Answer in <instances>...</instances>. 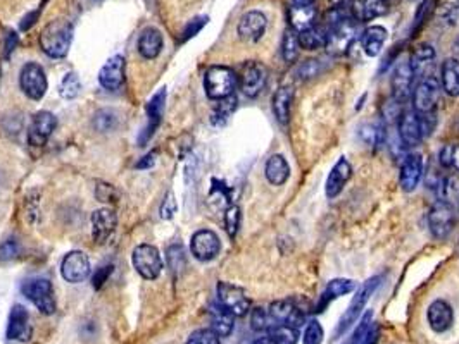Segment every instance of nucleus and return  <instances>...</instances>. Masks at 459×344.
Returning a JSON list of instances; mask_svg holds the SVG:
<instances>
[{
	"mask_svg": "<svg viewBox=\"0 0 459 344\" xmlns=\"http://www.w3.org/2000/svg\"><path fill=\"white\" fill-rule=\"evenodd\" d=\"M437 126V115L435 112H428V114H420L413 108V110H404L397 119V131L399 140H401L402 147L414 148L421 143L427 136L434 133Z\"/></svg>",
	"mask_w": 459,
	"mask_h": 344,
	"instance_id": "f257e3e1",
	"label": "nucleus"
},
{
	"mask_svg": "<svg viewBox=\"0 0 459 344\" xmlns=\"http://www.w3.org/2000/svg\"><path fill=\"white\" fill-rule=\"evenodd\" d=\"M71 42H73V24L66 20L50 21L40 35V47L52 59L66 57Z\"/></svg>",
	"mask_w": 459,
	"mask_h": 344,
	"instance_id": "f03ea898",
	"label": "nucleus"
},
{
	"mask_svg": "<svg viewBox=\"0 0 459 344\" xmlns=\"http://www.w3.org/2000/svg\"><path fill=\"white\" fill-rule=\"evenodd\" d=\"M382 280H383V275H373V278H369L366 282L359 287V291L356 293V296L352 298L350 305L347 306L344 315H342L341 320H338L337 331H335V338H342V336H344L345 332L352 327L354 322H356L361 315H363V310L366 308L369 298H371L373 293L378 289V286L382 284Z\"/></svg>",
	"mask_w": 459,
	"mask_h": 344,
	"instance_id": "7ed1b4c3",
	"label": "nucleus"
},
{
	"mask_svg": "<svg viewBox=\"0 0 459 344\" xmlns=\"http://www.w3.org/2000/svg\"><path fill=\"white\" fill-rule=\"evenodd\" d=\"M238 78L233 69L226 66H211L204 74V88L211 100H225L235 93Z\"/></svg>",
	"mask_w": 459,
	"mask_h": 344,
	"instance_id": "20e7f679",
	"label": "nucleus"
},
{
	"mask_svg": "<svg viewBox=\"0 0 459 344\" xmlns=\"http://www.w3.org/2000/svg\"><path fill=\"white\" fill-rule=\"evenodd\" d=\"M357 36V21L352 16L335 22L327 28V42L324 48L330 55H344L352 47Z\"/></svg>",
	"mask_w": 459,
	"mask_h": 344,
	"instance_id": "39448f33",
	"label": "nucleus"
},
{
	"mask_svg": "<svg viewBox=\"0 0 459 344\" xmlns=\"http://www.w3.org/2000/svg\"><path fill=\"white\" fill-rule=\"evenodd\" d=\"M21 291L43 315H52L55 312L54 287H52V282L48 279L32 278L25 280Z\"/></svg>",
	"mask_w": 459,
	"mask_h": 344,
	"instance_id": "423d86ee",
	"label": "nucleus"
},
{
	"mask_svg": "<svg viewBox=\"0 0 459 344\" xmlns=\"http://www.w3.org/2000/svg\"><path fill=\"white\" fill-rule=\"evenodd\" d=\"M440 92H442V86H440V81L435 76H430V74L421 76V80L413 88L411 96L414 110L420 112V114L435 112L437 103L440 100Z\"/></svg>",
	"mask_w": 459,
	"mask_h": 344,
	"instance_id": "0eeeda50",
	"label": "nucleus"
},
{
	"mask_svg": "<svg viewBox=\"0 0 459 344\" xmlns=\"http://www.w3.org/2000/svg\"><path fill=\"white\" fill-rule=\"evenodd\" d=\"M428 227L432 236L437 239H446L456 227V210L453 203L444 200H437L428 214Z\"/></svg>",
	"mask_w": 459,
	"mask_h": 344,
	"instance_id": "6e6552de",
	"label": "nucleus"
},
{
	"mask_svg": "<svg viewBox=\"0 0 459 344\" xmlns=\"http://www.w3.org/2000/svg\"><path fill=\"white\" fill-rule=\"evenodd\" d=\"M216 293H218V303L226 308L231 315L235 317H245L251 312V300L247 298L245 291L242 287L235 286V284L218 282L216 286Z\"/></svg>",
	"mask_w": 459,
	"mask_h": 344,
	"instance_id": "1a4fd4ad",
	"label": "nucleus"
},
{
	"mask_svg": "<svg viewBox=\"0 0 459 344\" xmlns=\"http://www.w3.org/2000/svg\"><path fill=\"white\" fill-rule=\"evenodd\" d=\"M237 78L242 93L249 99H256L268 83V69L261 62L247 61L240 67V73H238Z\"/></svg>",
	"mask_w": 459,
	"mask_h": 344,
	"instance_id": "9d476101",
	"label": "nucleus"
},
{
	"mask_svg": "<svg viewBox=\"0 0 459 344\" xmlns=\"http://www.w3.org/2000/svg\"><path fill=\"white\" fill-rule=\"evenodd\" d=\"M133 267L144 279H158L163 272V258L159 250L152 245H138L133 250Z\"/></svg>",
	"mask_w": 459,
	"mask_h": 344,
	"instance_id": "9b49d317",
	"label": "nucleus"
},
{
	"mask_svg": "<svg viewBox=\"0 0 459 344\" xmlns=\"http://www.w3.org/2000/svg\"><path fill=\"white\" fill-rule=\"evenodd\" d=\"M20 83L26 96H29L32 100H42L47 92L46 71H43L42 66L35 64V62H28L21 69Z\"/></svg>",
	"mask_w": 459,
	"mask_h": 344,
	"instance_id": "f8f14e48",
	"label": "nucleus"
},
{
	"mask_svg": "<svg viewBox=\"0 0 459 344\" xmlns=\"http://www.w3.org/2000/svg\"><path fill=\"white\" fill-rule=\"evenodd\" d=\"M425 164L420 153H409L404 157L399 172V186L404 193H413L423 178Z\"/></svg>",
	"mask_w": 459,
	"mask_h": 344,
	"instance_id": "ddd939ff",
	"label": "nucleus"
},
{
	"mask_svg": "<svg viewBox=\"0 0 459 344\" xmlns=\"http://www.w3.org/2000/svg\"><path fill=\"white\" fill-rule=\"evenodd\" d=\"M192 255L200 261L214 260L221 252V241H219L218 234L211 229H200L192 236Z\"/></svg>",
	"mask_w": 459,
	"mask_h": 344,
	"instance_id": "4468645a",
	"label": "nucleus"
},
{
	"mask_svg": "<svg viewBox=\"0 0 459 344\" xmlns=\"http://www.w3.org/2000/svg\"><path fill=\"white\" fill-rule=\"evenodd\" d=\"M164 103H166V88H161L147 103L149 122L140 133V136H138V145H140V147H145V145L151 141V138L154 136V133L158 131L159 126H161Z\"/></svg>",
	"mask_w": 459,
	"mask_h": 344,
	"instance_id": "2eb2a0df",
	"label": "nucleus"
},
{
	"mask_svg": "<svg viewBox=\"0 0 459 344\" xmlns=\"http://www.w3.org/2000/svg\"><path fill=\"white\" fill-rule=\"evenodd\" d=\"M427 322L437 334H444L449 331L454 324V310L451 303L442 300V298L432 301L427 310Z\"/></svg>",
	"mask_w": 459,
	"mask_h": 344,
	"instance_id": "dca6fc26",
	"label": "nucleus"
},
{
	"mask_svg": "<svg viewBox=\"0 0 459 344\" xmlns=\"http://www.w3.org/2000/svg\"><path fill=\"white\" fill-rule=\"evenodd\" d=\"M33 329L29 324V313L23 305H14L9 313V324H7V339L11 341L26 343L32 339Z\"/></svg>",
	"mask_w": 459,
	"mask_h": 344,
	"instance_id": "f3484780",
	"label": "nucleus"
},
{
	"mask_svg": "<svg viewBox=\"0 0 459 344\" xmlns=\"http://www.w3.org/2000/svg\"><path fill=\"white\" fill-rule=\"evenodd\" d=\"M268 17L264 16L261 10H249L240 17L237 26V33L244 42H257L263 38L264 31H266Z\"/></svg>",
	"mask_w": 459,
	"mask_h": 344,
	"instance_id": "a211bd4d",
	"label": "nucleus"
},
{
	"mask_svg": "<svg viewBox=\"0 0 459 344\" xmlns=\"http://www.w3.org/2000/svg\"><path fill=\"white\" fill-rule=\"evenodd\" d=\"M268 313H270L271 320H273L275 325L285 324L299 329L302 325V322H304V313H302V310L299 308L296 303L290 300L273 301L270 306H268Z\"/></svg>",
	"mask_w": 459,
	"mask_h": 344,
	"instance_id": "6ab92c4d",
	"label": "nucleus"
},
{
	"mask_svg": "<svg viewBox=\"0 0 459 344\" xmlns=\"http://www.w3.org/2000/svg\"><path fill=\"white\" fill-rule=\"evenodd\" d=\"M55 117L48 110L36 112L32 119V124L28 129V141L32 147H43L47 143L48 136L55 129Z\"/></svg>",
	"mask_w": 459,
	"mask_h": 344,
	"instance_id": "aec40b11",
	"label": "nucleus"
},
{
	"mask_svg": "<svg viewBox=\"0 0 459 344\" xmlns=\"http://www.w3.org/2000/svg\"><path fill=\"white\" fill-rule=\"evenodd\" d=\"M414 71L409 62H402L395 67L392 74V99L399 103H406V100L413 95Z\"/></svg>",
	"mask_w": 459,
	"mask_h": 344,
	"instance_id": "412c9836",
	"label": "nucleus"
},
{
	"mask_svg": "<svg viewBox=\"0 0 459 344\" xmlns=\"http://www.w3.org/2000/svg\"><path fill=\"white\" fill-rule=\"evenodd\" d=\"M61 274L68 282H81L90 274V260L83 252H71L62 260Z\"/></svg>",
	"mask_w": 459,
	"mask_h": 344,
	"instance_id": "4be33fe9",
	"label": "nucleus"
},
{
	"mask_svg": "<svg viewBox=\"0 0 459 344\" xmlns=\"http://www.w3.org/2000/svg\"><path fill=\"white\" fill-rule=\"evenodd\" d=\"M118 215L111 208H99L92 214V236L97 245H104L116 231Z\"/></svg>",
	"mask_w": 459,
	"mask_h": 344,
	"instance_id": "5701e85b",
	"label": "nucleus"
},
{
	"mask_svg": "<svg viewBox=\"0 0 459 344\" xmlns=\"http://www.w3.org/2000/svg\"><path fill=\"white\" fill-rule=\"evenodd\" d=\"M390 7V0H350L349 9L357 22H368L382 17Z\"/></svg>",
	"mask_w": 459,
	"mask_h": 344,
	"instance_id": "b1692460",
	"label": "nucleus"
},
{
	"mask_svg": "<svg viewBox=\"0 0 459 344\" xmlns=\"http://www.w3.org/2000/svg\"><path fill=\"white\" fill-rule=\"evenodd\" d=\"M352 175V166L345 157H341L334 167H331L330 174L327 178V185H324V193L328 198H335L342 193L345 188L347 181Z\"/></svg>",
	"mask_w": 459,
	"mask_h": 344,
	"instance_id": "393cba45",
	"label": "nucleus"
},
{
	"mask_svg": "<svg viewBox=\"0 0 459 344\" xmlns=\"http://www.w3.org/2000/svg\"><path fill=\"white\" fill-rule=\"evenodd\" d=\"M125 81V57L114 55L99 73V83L106 89H118Z\"/></svg>",
	"mask_w": 459,
	"mask_h": 344,
	"instance_id": "a878e982",
	"label": "nucleus"
},
{
	"mask_svg": "<svg viewBox=\"0 0 459 344\" xmlns=\"http://www.w3.org/2000/svg\"><path fill=\"white\" fill-rule=\"evenodd\" d=\"M316 17H318V10H316L315 3H294L289 10V21L290 28L296 29L297 33L306 31V29L313 28L316 24Z\"/></svg>",
	"mask_w": 459,
	"mask_h": 344,
	"instance_id": "bb28decb",
	"label": "nucleus"
},
{
	"mask_svg": "<svg viewBox=\"0 0 459 344\" xmlns=\"http://www.w3.org/2000/svg\"><path fill=\"white\" fill-rule=\"evenodd\" d=\"M356 289V282H354L352 279H331L330 282L327 284V287H324L323 294L320 296V301L318 305H316L315 312L320 313V312H324V308H327V305L330 301L337 300V298L341 296H345V294L352 293V291Z\"/></svg>",
	"mask_w": 459,
	"mask_h": 344,
	"instance_id": "cd10ccee",
	"label": "nucleus"
},
{
	"mask_svg": "<svg viewBox=\"0 0 459 344\" xmlns=\"http://www.w3.org/2000/svg\"><path fill=\"white\" fill-rule=\"evenodd\" d=\"M292 102H294V88H290V86H282V88L276 89L273 100H271V108H273L276 121H278L282 126L289 124Z\"/></svg>",
	"mask_w": 459,
	"mask_h": 344,
	"instance_id": "c85d7f7f",
	"label": "nucleus"
},
{
	"mask_svg": "<svg viewBox=\"0 0 459 344\" xmlns=\"http://www.w3.org/2000/svg\"><path fill=\"white\" fill-rule=\"evenodd\" d=\"M264 174H266V179L273 186L285 185L290 178V166L285 157L280 155V153L271 155L268 159L266 166H264Z\"/></svg>",
	"mask_w": 459,
	"mask_h": 344,
	"instance_id": "c756f323",
	"label": "nucleus"
},
{
	"mask_svg": "<svg viewBox=\"0 0 459 344\" xmlns=\"http://www.w3.org/2000/svg\"><path fill=\"white\" fill-rule=\"evenodd\" d=\"M387 42V29L383 26H369L363 31L361 36V45L363 52L368 57H376L382 52L383 45Z\"/></svg>",
	"mask_w": 459,
	"mask_h": 344,
	"instance_id": "7c9ffc66",
	"label": "nucleus"
},
{
	"mask_svg": "<svg viewBox=\"0 0 459 344\" xmlns=\"http://www.w3.org/2000/svg\"><path fill=\"white\" fill-rule=\"evenodd\" d=\"M163 50V35L159 29L147 28L138 38V52L144 59H156Z\"/></svg>",
	"mask_w": 459,
	"mask_h": 344,
	"instance_id": "2f4dec72",
	"label": "nucleus"
},
{
	"mask_svg": "<svg viewBox=\"0 0 459 344\" xmlns=\"http://www.w3.org/2000/svg\"><path fill=\"white\" fill-rule=\"evenodd\" d=\"M440 86L449 96H459V61L446 59L440 67Z\"/></svg>",
	"mask_w": 459,
	"mask_h": 344,
	"instance_id": "473e14b6",
	"label": "nucleus"
},
{
	"mask_svg": "<svg viewBox=\"0 0 459 344\" xmlns=\"http://www.w3.org/2000/svg\"><path fill=\"white\" fill-rule=\"evenodd\" d=\"M211 329L219 336V338H228L233 331L235 315H231L226 308L221 305H212L211 306Z\"/></svg>",
	"mask_w": 459,
	"mask_h": 344,
	"instance_id": "72a5a7b5",
	"label": "nucleus"
},
{
	"mask_svg": "<svg viewBox=\"0 0 459 344\" xmlns=\"http://www.w3.org/2000/svg\"><path fill=\"white\" fill-rule=\"evenodd\" d=\"M434 59H435L434 45L430 43L418 45V47L413 50L411 59H409V64L413 67L414 76H421V74H425L427 67H430L432 62H434Z\"/></svg>",
	"mask_w": 459,
	"mask_h": 344,
	"instance_id": "f704fd0d",
	"label": "nucleus"
},
{
	"mask_svg": "<svg viewBox=\"0 0 459 344\" xmlns=\"http://www.w3.org/2000/svg\"><path fill=\"white\" fill-rule=\"evenodd\" d=\"M324 42H327V28L324 26L315 24L313 28L299 33V43H301V48H306V50H318V48L324 47Z\"/></svg>",
	"mask_w": 459,
	"mask_h": 344,
	"instance_id": "c9c22d12",
	"label": "nucleus"
},
{
	"mask_svg": "<svg viewBox=\"0 0 459 344\" xmlns=\"http://www.w3.org/2000/svg\"><path fill=\"white\" fill-rule=\"evenodd\" d=\"M435 16L444 26L456 24L459 20V0H437Z\"/></svg>",
	"mask_w": 459,
	"mask_h": 344,
	"instance_id": "e433bc0d",
	"label": "nucleus"
},
{
	"mask_svg": "<svg viewBox=\"0 0 459 344\" xmlns=\"http://www.w3.org/2000/svg\"><path fill=\"white\" fill-rule=\"evenodd\" d=\"M301 52V43H299V33L296 29L287 28L282 38V57L287 64H292L299 57Z\"/></svg>",
	"mask_w": 459,
	"mask_h": 344,
	"instance_id": "4c0bfd02",
	"label": "nucleus"
},
{
	"mask_svg": "<svg viewBox=\"0 0 459 344\" xmlns=\"http://www.w3.org/2000/svg\"><path fill=\"white\" fill-rule=\"evenodd\" d=\"M359 138L363 143H366L371 148H380L385 141V131L382 124H375V122H366L359 128Z\"/></svg>",
	"mask_w": 459,
	"mask_h": 344,
	"instance_id": "58836bf2",
	"label": "nucleus"
},
{
	"mask_svg": "<svg viewBox=\"0 0 459 344\" xmlns=\"http://www.w3.org/2000/svg\"><path fill=\"white\" fill-rule=\"evenodd\" d=\"M218 102L219 103L216 106L214 112H212V115H211V121H212V124L221 126L228 121V117L233 114L235 108H237V99H235V95H231L225 100H218Z\"/></svg>",
	"mask_w": 459,
	"mask_h": 344,
	"instance_id": "ea45409f",
	"label": "nucleus"
},
{
	"mask_svg": "<svg viewBox=\"0 0 459 344\" xmlns=\"http://www.w3.org/2000/svg\"><path fill=\"white\" fill-rule=\"evenodd\" d=\"M81 89V83L80 78L76 76L74 73H68L64 78H62L61 85H59V93H61L62 99L66 100H73L80 95Z\"/></svg>",
	"mask_w": 459,
	"mask_h": 344,
	"instance_id": "a19ab883",
	"label": "nucleus"
},
{
	"mask_svg": "<svg viewBox=\"0 0 459 344\" xmlns=\"http://www.w3.org/2000/svg\"><path fill=\"white\" fill-rule=\"evenodd\" d=\"M439 164L444 169H454L459 172V143L446 145L439 153Z\"/></svg>",
	"mask_w": 459,
	"mask_h": 344,
	"instance_id": "79ce46f5",
	"label": "nucleus"
},
{
	"mask_svg": "<svg viewBox=\"0 0 459 344\" xmlns=\"http://www.w3.org/2000/svg\"><path fill=\"white\" fill-rule=\"evenodd\" d=\"M268 334H271L280 344H297L299 341V329L292 325L280 324L275 325Z\"/></svg>",
	"mask_w": 459,
	"mask_h": 344,
	"instance_id": "37998d69",
	"label": "nucleus"
},
{
	"mask_svg": "<svg viewBox=\"0 0 459 344\" xmlns=\"http://www.w3.org/2000/svg\"><path fill=\"white\" fill-rule=\"evenodd\" d=\"M251 327L257 332H270L275 327L270 313L264 308H254L251 313Z\"/></svg>",
	"mask_w": 459,
	"mask_h": 344,
	"instance_id": "c03bdc74",
	"label": "nucleus"
},
{
	"mask_svg": "<svg viewBox=\"0 0 459 344\" xmlns=\"http://www.w3.org/2000/svg\"><path fill=\"white\" fill-rule=\"evenodd\" d=\"M116 124H118V119H116V114L113 110H99L93 115V128L99 131V133L113 131Z\"/></svg>",
	"mask_w": 459,
	"mask_h": 344,
	"instance_id": "a18cd8bd",
	"label": "nucleus"
},
{
	"mask_svg": "<svg viewBox=\"0 0 459 344\" xmlns=\"http://www.w3.org/2000/svg\"><path fill=\"white\" fill-rule=\"evenodd\" d=\"M322 73H323V62L316 61V59L304 61L301 66L297 67V78L302 81L313 80V78L320 76Z\"/></svg>",
	"mask_w": 459,
	"mask_h": 344,
	"instance_id": "49530a36",
	"label": "nucleus"
},
{
	"mask_svg": "<svg viewBox=\"0 0 459 344\" xmlns=\"http://www.w3.org/2000/svg\"><path fill=\"white\" fill-rule=\"evenodd\" d=\"M240 220H242L240 208H238L237 205H230L225 212V229L231 239L238 234V229H240Z\"/></svg>",
	"mask_w": 459,
	"mask_h": 344,
	"instance_id": "de8ad7c7",
	"label": "nucleus"
},
{
	"mask_svg": "<svg viewBox=\"0 0 459 344\" xmlns=\"http://www.w3.org/2000/svg\"><path fill=\"white\" fill-rule=\"evenodd\" d=\"M166 260H167V265H170V268L173 272H178V271H181V268H185L184 246L181 245L170 246V248H167V253H166Z\"/></svg>",
	"mask_w": 459,
	"mask_h": 344,
	"instance_id": "09e8293b",
	"label": "nucleus"
},
{
	"mask_svg": "<svg viewBox=\"0 0 459 344\" xmlns=\"http://www.w3.org/2000/svg\"><path fill=\"white\" fill-rule=\"evenodd\" d=\"M185 344H221V341L212 329H199L190 334Z\"/></svg>",
	"mask_w": 459,
	"mask_h": 344,
	"instance_id": "8fccbe9b",
	"label": "nucleus"
},
{
	"mask_svg": "<svg viewBox=\"0 0 459 344\" xmlns=\"http://www.w3.org/2000/svg\"><path fill=\"white\" fill-rule=\"evenodd\" d=\"M324 338V331L322 324L318 320H311L304 331V338H302V344H322Z\"/></svg>",
	"mask_w": 459,
	"mask_h": 344,
	"instance_id": "3c124183",
	"label": "nucleus"
},
{
	"mask_svg": "<svg viewBox=\"0 0 459 344\" xmlns=\"http://www.w3.org/2000/svg\"><path fill=\"white\" fill-rule=\"evenodd\" d=\"M95 196L99 198V201H111V203H116L119 200L118 189L111 185H104V182H99V186L95 188Z\"/></svg>",
	"mask_w": 459,
	"mask_h": 344,
	"instance_id": "603ef678",
	"label": "nucleus"
},
{
	"mask_svg": "<svg viewBox=\"0 0 459 344\" xmlns=\"http://www.w3.org/2000/svg\"><path fill=\"white\" fill-rule=\"evenodd\" d=\"M20 255V245L16 239H7V241L0 243V261L13 260Z\"/></svg>",
	"mask_w": 459,
	"mask_h": 344,
	"instance_id": "864d4df0",
	"label": "nucleus"
},
{
	"mask_svg": "<svg viewBox=\"0 0 459 344\" xmlns=\"http://www.w3.org/2000/svg\"><path fill=\"white\" fill-rule=\"evenodd\" d=\"M206 24H207V17L206 16L196 17V20L190 21L189 24L185 26L184 33H181V42H186V40H190L192 36H196L197 33H199L200 29H203Z\"/></svg>",
	"mask_w": 459,
	"mask_h": 344,
	"instance_id": "5fc2aeb1",
	"label": "nucleus"
},
{
	"mask_svg": "<svg viewBox=\"0 0 459 344\" xmlns=\"http://www.w3.org/2000/svg\"><path fill=\"white\" fill-rule=\"evenodd\" d=\"M113 268H114L113 265H102V267L97 268L95 274H93V278H92L93 289H100V287L107 282L109 275L113 274Z\"/></svg>",
	"mask_w": 459,
	"mask_h": 344,
	"instance_id": "6e6d98bb",
	"label": "nucleus"
},
{
	"mask_svg": "<svg viewBox=\"0 0 459 344\" xmlns=\"http://www.w3.org/2000/svg\"><path fill=\"white\" fill-rule=\"evenodd\" d=\"M380 325L378 322H371L369 324V327L366 329V332L363 334V338H361L359 344H378L380 341Z\"/></svg>",
	"mask_w": 459,
	"mask_h": 344,
	"instance_id": "4d7b16f0",
	"label": "nucleus"
},
{
	"mask_svg": "<svg viewBox=\"0 0 459 344\" xmlns=\"http://www.w3.org/2000/svg\"><path fill=\"white\" fill-rule=\"evenodd\" d=\"M174 212H177V201H174V194L170 192L166 194V198H164L161 205V217L163 219L170 220L171 217L174 215Z\"/></svg>",
	"mask_w": 459,
	"mask_h": 344,
	"instance_id": "13d9d810",
	"label": "nucleus"
},
{
	"mask_svg": "<svg viewBox=\"0 0 459 344\" xmlns=\"http://www.w3.org/2000/svg\"><path fill=\"white\" fill-rule=\"evenodd\" d=\"M40 13H42V7H40V9H36V10H33V13H29L28 16H25V20L21 21V29L26 31V29L32 28V26L36 22V20H39Z\"/></svg>",
	"mask_w": 459,
	"mask_h": 344,
	"instance_id": "bf43d9fd",
	"label": "nucleus"
},
{
	"mask_svg": "<svg viewBox=\"0 0 459 344\" xmlns=\"http://www.w3.org/2000/svg\"><path fill=\"white\" fill-rule=\"evenodd\" d=\"M16 45H18V35H16V33H9V35H7V40H6V50H4V55H6V59L9 57L11 52L16 48Z\"/></svg>",
	"mask_w": 459,
	"mask_h": 344,
	"instance_id": "052dcab7",
	"label": "nucleus"
},
{
	"mask_svg": "<svg viewBox=\"0 0 459 344\" xmlns=\"http://www.w3.org/2000/svg\"><path fill=\"white\" fill-rule=\"evenodd\" d=\"M154 162H156V152H152L149 153V155H145L144 159L137 164V169H149V167L154 166Z\"/></svg>",
	"mask_w": 459,
	"mask_h": 344,
	"instance_id": "680f3d73",
	"label": "nucleus"
},
{
	"mask_svg": "<svg viewBox=\"0 0 459 344\" xmlns=\"http://www.w3.org/2000/svg\"><path fill=\"white\" fill-rule=\"evenodd\" d=\"M252 344H280V343L276 341L271 334H266V336H261V338H257Z\"/></svg>",
	"mask_w": 459,
	"mask_h": 344,
	"instance_id": "e2e57ef3",
	"label": "nucleus"
},
{
	"mask_svg": "<svg viewBox=\"0 0 459 344\" xmlns=\"http://www.w3.org/2000/svg\"><path fill=\"white\" fill-rule=\"evenodd\" d=\"M331 2H334L335 6H345V3L350 2V0H331Z\"/></svg>",
	"mask_w": 459,
	"mask_h": 344,
	"instance_id": "0e129e2a",
	"label": "nucleus"
},
{
	"mask_svg": "<svg viewBox=\"0 0 459 344\" xmlns=\"http://www.w3.org/2000/svg\"><path fill=\"white\" fill-rule=\"evenodd\" d=\"M294 3H315L316 0H292Z\"/></svg>",
	"mask_w": 459,
	"mask_h": 344,
	"instance_id": "69168bd1",
	"label": "nucleus"
}]
</instances>
